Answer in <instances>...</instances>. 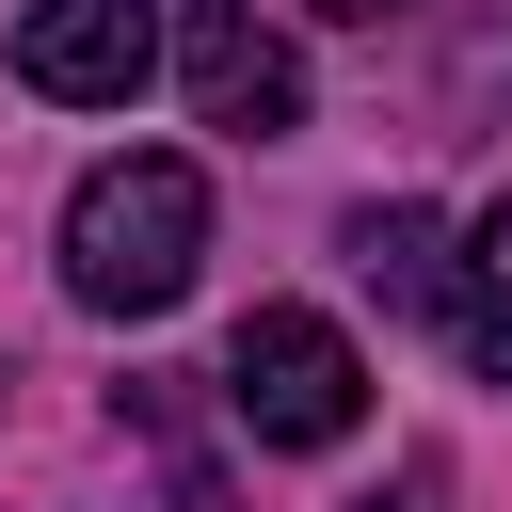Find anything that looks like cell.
I'll return each mask as SVG.
<instances>
[{
	"mask_svg": "<svg viewBox=\"0 0 512 512\" xmlns=\"http://www.w3.org/2000/svg\"><path fill=\"white\" fill-rule=\"evenodd\" d=\"M432 304H448V352H464L480 384H512V192L464 224V256L432 272Z\"/></svg>",
	"mask_w": 512,
	"mask_h": 512,
	"instance_id": "5",
	"label": "cell"
},
{
	"mask_svg": "<svg viewBox=\"0 0 512 512\" xmlns=\"http://www.w3.org/2000/svg\"><path fill=\"white\" fill-rule=\"evenodd\" d=\"M352 512H448V496H432V480H384V496H352Z\"/></svg>",
	"mask_w": 512,
	"mask_h": 512,
	"instance_id": "7",
	"label": "cell"
},
{
	"mask_svg": "<svg viewBox=\"0 0 512 512\" xmlns=\"http://www.w3.org/2000/svg\"><path fill=\"white\" fill-rule=\"evenodd\" d=\"M224 416H240L256 448H352V416H368V352H352L320 304H256V320L224 336Z\"/></svg>",
	"mask_w": 512,
	"mask_h": 512,
	"instance_id": "2",
	"label": "cell"
},
{
	"mask_svg": "<svg viewBox=\"0 0 512 512\" xmlns=\"http://www.w3.org/2000/svg\"><path fill=\"white\" fill-rule=\"evenodd\" d=\"M192 272H208V176L176 144H128V160H96L64 192V288L96 320H160Z\"/></svg>",
	"mask_w": 512,
	"mask_h": 512,
	"instance_id": "1",
	"label": "cell"
},
{
	"mask_svg": "<svg viewBox=\"0 0 512 512\" xmlns=\"http://www.w3.org/2000/svg\"><path fill=\"white\" fill-rule=\"evenodd\" d=\"M176 80H192V112L240 128V144H288V128H304V64H288V32H256L240 0H192Z\"/></svg>",
	"mask_w": 512,
	"mask_h": 512,
	"instance_id": "4",
	"label": "cell"
},
{
	"mask_svg": "<svg viewBox=\"0 0 512 512\" xmlns=\"http://www.w3.org/2000/svg\"><path fill=\"white\" fill-rule=\"evenodd\" d=\"M16 80L64 112H128L160 80V0H32L16 16Z\"/></svg>",
	"mask_w": 512,
	"mask_h": 512,
	"instance_id": "3",
	"label": "cell"
},
{
	"mask_svg": "<svg viewBox=\"0 0 512 512\" xmlns=\"http://www.w3.org/2000/svg\"><path fill=\"white\" fill-rule=\"evenodd\" d=\"M352 272H368L384 304H432V272H448V224H432V208H352Z\"/></svg>",
	"mask_w": 512,
	"mask_h": 512,
	"instance_id": "6",
	"label": "cell"
},
{
	"mask_svg": "<svg viewBox=\"0 0 512 512\" xmlns=\"http://www.w3.org/2000/svg\"><path fill=\"white\" fill-rule=\"evenodd\" d=\"M304 16H384V0H304Z\"/></svg>",
	"mask_w": 512,
	"mask_h": 512,
	"instance_id": "8",
	"label": "cell"
}]
</instances>
